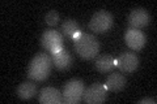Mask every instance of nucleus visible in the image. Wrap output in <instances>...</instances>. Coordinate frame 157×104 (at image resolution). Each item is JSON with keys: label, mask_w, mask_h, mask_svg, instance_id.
I'll list each match as a JSON object with an SVG mask.
<instances>
[{"label": "nucleus", "mask_w": 157, "mask_h": 104, "mask_svg": "<svg viewBox=\"0 0 157 104\" xmlns=\"http://www.w3.org/2000/svg\"><path fill=\"white\" fill-rule=\"evenodd\" d=\"M107 99V88L102 83H93L84 90L82 100L88 104H102Z\"/></svg>", "instance_id": "423d86ee"}, {"label": "nucleus", "mask_w": 157, "mask_h": 104, "mask_svg": "<svg viewBox=\"0 0 157 104\" xmlns=\"http://www.w3.org/2000/svg\"><path fill=\"white\" fill-rule=\"evenodd\" d=\"M149 21H151V16L144 8H135L128 14V23L132 29L140 30V29L145 27L149 23Z\"/></svg>", "instance_id": "1a4fd4ad"}, {"label": "nucleus", "mask_w": 157, "mask_h": 104, "mask_svg": "<svg viewBox=\"0 0 157 104\" xmlns=\"http://www.w3.org/2000/svg\"><path fill=\"white\" fill-rule=\"evenodd\" d=\"M113 22H114V18H113V14L107 11H101L96 12L92 16L90 21H89V30L96 33V34H104L107 30H110V27L113 26Z\"/></svg>", "instance_id": "20e7f679"}, {"label": "nucleus", "mask_w": 157, "mask_h": 104, "mask_svg": "<svg viewBox=\"0 0 157 104\" xmlns=\"http://www.w3.org/2000/svg\"><path fill=\"white\" fill-rule=\"evenodd\" d=\"M139 104H156V98H145L139 100Z\"/></svg>", "instance_id": "f3484780"}, {"label": "nucleus", "mask_w": 157, "mask_h": 104, "mask_svg": "<svg viewBox=\"0 0 157 104\" xmlns=\"http://www.w3.org/2000/svg\"><path fill=\"white\" fill-rule=\"evenodd\" d=\"M16 94L20 99L22 100H29L32 99L33 96H36L37 94V85L32 81H26V82H22L20 83L17 90H16Z\"/></svg>", "instance_id": "ddd939ff"}, {"label": "nucleus", "mask_w": 157, "mask_h": 104, "mask_svg": "<svg viewBox=\"0 0 157 104\" xmlns=\"http://www.w3.org/2000/svg\"><path fill=\"white\" fill-rule=\"evenodd\" d=\"M84 82L77 78H72L66 82L62 91V98L64 104H77L82 100V94H84Z\"/></svg>", "instance_id": "7ed1b4c3"}, {"label": "nucleus", "mask_w": 157, "mask_h": 104, "mask_svg": "<svg viewBox=\"0 0 157 104\" xmlns=\"http://www.w3.org/2000/svg\"><path fill=\"white\" fill-rule=\"evenodd\" d=\"M38 102L41 104H60L63 103L62 92L55 87H45L39 91Z\"/></svg>", "instance_id": "9d476101"}, {"label": "nucleus", "mask_w": 157, "mask_h": 104, "mask_svg": "<svg viewBox=\"0 0 157 104\" xmlns=\"http://www.w3.org/2000/svg\"><path fill=\"white\" fill-rule=\"evenodd\" d=\"M75 44V49L77 55L81 59L85 60H90V59L96 57L100 52V42L98 39L88 33H81V35L78 37L76 41H73Z\"/></svg>", "instance_id": "f03ea898"}, {"label": "nucleus", "mask_w": 157, "mask_h": 104, "mask_svg": "<svg viewBox=\"0 0 157 104\" xmlns=\"http://www.w3.org/2000/svg\"><path fill=\"white\" fill-rule=\"evenodd\" d=\"M51 59H52V65L58 70H66V69H68L72 65V56L64 48L60 49L59 52L51 53Z\"/></svg>", "instance_id": "9b49d317"}, {"label": "nucleus", "mask_w": 157, "mask_h": 104, "mask_svg": "<svg viewBox=\"0 0 157 104\" xmlns=\"http://www.w3.org/2000/svg\"><path fill=\"white\" fill-rule=\"evenodd\" d=\"M59 20H60V17H59V13L56 11H54V9H51L50 12H47L46 17H45V21L46 23L48 25V26H56Z\"/></svg>", "instance_id": "dca6fc26"}, {"label": "nucleus", "mask_w": 157, "mask_h": 104, "mask_svg": "<svg viewBox=\"0 0 157 104\" xmlns=\"http://www.w3.org/2000/svg\"><path fill=\"white\" fill-rule=\"evenodd\" d=\"M124 42L132 51H140V49L145 46L147 37L141 30L130 27L124 34Z\"/></svg>", "instance_id": "0eeeda50"}, {"label": "nucleus", "mask_w": 157, "mask_h": 104, "mask_svg": "<svg viewBox=\"0 0 157 104\" xmlns=\"http://www.w3.org/2000/svg\"><path fill=\"white\" fill-rule=\"evenodd\" d=\"M96 69L100 73H110L117 65V60L110 55H101L94 63Z\"/></svg>", "instance_id": "4468645a"}, {"label": "nucleus", "mask_w": 157, "mask_h": 104, "mask_svg": "<svg viewBox=\"0 0 157 104\" xmlns=\"http://www.w3.org/2000/svg\"><path fill=\"white\" fill-rule=\"evenodd\" d=\"M126 83H127L126 77L119 72V73H110V76L106 78L105 86L107 88V91L118 92V91H122L126 87Z\"/></svg>", "instance_id": "f8f14e48"}, {"label": "nucleus", "mask_w": 157, "mask_h": 104, "mask_svg": "<svg viewBox=\"0 0 157 104\" xmlns=\"http://www.w3.org/2000/svg\"><path fill=\"white\" fill-rule=\"evenodd\" d=\"M117 66L121 69L122 73H134L137 66H139V57H137L134 52H123L118 57Z\"/></svg>", "instance_id": "6e6552de"}, {"label": "nucleus", "mask_w": 157, "mask_h": 104, "mask_svg": "<svg viewBox=\"0 0 157 104\" xmlns=\"http://www.w3.org/2000/svg\"><path fill=\"white\" fill-rule=\"evenodd\" d=\"M77 31H80V27H78V23L73 18H67L60 26V34L67 38L72 39V37L75 35Z\"/></svg>", "instance_id": "2eb2a0df"}, {"label": "nucleus", "mask_w": 157, "mask_h": 104, "mask_svg": "<svg viewBox=\"0 0 157 104\" xmlns=\"http://www.w3.org/2000/svg\"><path fill=\"white\" fill-rule=\"evenodd\" d=\"M41 46L46 52H59L60 49H63V35L60 31L54 30H45L41 37Z\"/></svg>", "instance_id": "39448f33"}, {"label": "nucleus", "mask_w": 157, "mask_h": 104, "mask_svg": "<svg viewBox=\"0 0 157 104\" xmlns=\"http://www.w3.org/2000/svg\"><path fill=\"white\" fill-rule=\"evenodd\" d=\"M51 66H52V59L47 52L37 53L28 65L29 80L36 81V82L45 81L50 76Z\"/></svg>", "instance_id": "f257e3e1"}]
</instances>
